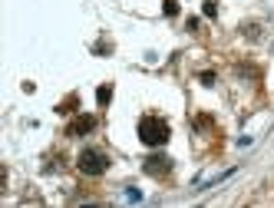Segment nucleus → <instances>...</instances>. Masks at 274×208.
<instances>
[{
    "label": "nucleus",
    "instance_id": "obj_1",
    "mask_svg": "<svg viewBox=\"0 0 274 208\" xmlns=\"http://www.w3.org/2000/svg\"><path fill=\"white\" fill-rule=\"evenodd\" d=\"M139 136H142L145 145H162L168 139V126L162 119H156V116H145V119L139 122Z\"/></svg>",
    "mask_w": 274,
    "mask_h": 208
},
{
    "label": "nucleus",
    "instance_id": "obj_2",
    "mask_svg": "<svg viewBox=\"0 0 274 208\" xmlns=\"http://www.w3.org/2000/svg\"><path fill=\"white\" fill-rule=\"evenodd\" d=\"M80 169L89 172V175H99V172L106 169V155H99V152H83L80 155Z\"/></svg>",
    "mask_w": 274,
    "mask_h": 208
}]
</instances>
